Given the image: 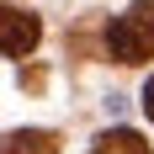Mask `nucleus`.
<instances>
[{
	"instance_id": "f257e3e1",
	"label": "nucleus",
	"mask_w": 154,
	"mask_h": 154,
	"mask_svg": "<svg viewBox=\"0 0 154 154\" xmlns=\"http://www.w3.org/2000/svg\"><path fill=\"white\" fill-rule=\"evenodd\" d=\"M106 53L117 64H149L154 59V0H133L106 27Z\"/></svg>"
},
{
	"instance_id": "f03ea898",
	"label": "nucleus",
	"mask_w": 154,
	"mask_h": 154,
	"mask_svg": "<svg viewBox=\"0 0 154 154\" xmlns=\"http://www.w3.org/2000/svg\"><path fill=\"white\" fill-rule=\"evenodd\" d=\"M37 37H43V21L32 11H21V5H5L0 0V53L5 59H27L37 48Z\"/></svg>"
},
{
	"instance_id": "7ed1b4c3",
	"label": "nucleus",
	"mask_w": 154,
	"mask_h": 154,
	"mask_svg": "<svg viewBox=\"0 0 154 154\" xmlns=\"http://www.w3.org/2000/svg\"><path fill=\"white\" fill-rule=\"evenodd\" d=\"M0 154H59V133L48 128H16L0 138Z\"/></svg>"
},
{
	"instance_id": "20e7f679",
	"label": "nucleus",
	"mask_w": 154,
	"mask_h": 154,
	"mask_svg": "<svg viewBox=\"0 0 154 154\" xmlns=\"http://www.w3.org/2000/svg\"><path fill=\"white\" fill-rule=\"evenodd\" d=\"M91 154H149V143H143L133 128H112V133H101V138H96Z\"/></svg>"
},
{
	"instance_id": "39448f33",
	"label": "nucleus",
	"mask_w": 154,
	"mask_h": 154,
	"mask_svg": "<svg viewBox=\"0 0 154 154\" xmlns=\"http://www.w3.org/2000/svg\"><path fill=\"white\" fill-rule=\"evenodd\" d=\"M143 112H149V122H154V80L143 85Z\"/></svg>"
}]
</instances>
